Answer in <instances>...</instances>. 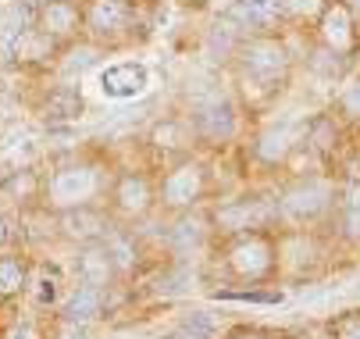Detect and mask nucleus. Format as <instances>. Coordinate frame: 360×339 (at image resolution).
<instances>
[{
	"label": "nucleus",
	"mask_w": 360,
	"mask_h": 339,
	"mask_svg": "<svg viewBox=\"0 0 360 339\" xmlns=\"http://www.w3.org/2000/svg\"><path fill=\"white\" fill-rule=\"evenodd\" d=\"M289 51L285 43H278L275 36H253L239 46V72L246 82L261 86V89H275L278 82H285L289 75Z\"/></svg>",
	"instance_id": "1"
},
{
	"label": "nucleus",
	"mask_w": 360,
	"mask_h": 339,
	"mask_svg": "<svg viewBox=\"0 0 360 339\" xmlns=\"http://www.w3.org/2000/svg\"><path fill=\"white\" fill-rule=\"evenodd\" d=\"M150 89V68L143 61H115L100 72V93L108 101H136Z\"/></svg>",
	"instance_id": "2"
},
{
	"label": "nucleus",
	"mask_w": 360,
	"mask_h": 339,
	"mask_svg": "<svg viewBox=\"0 0 360 339\" xmlns=\"http://www.w3.org/2000/svg\"><path fill=\"white\" fill-rule=\"evenodd\" d=\"M193 125L200 136H207V139H229L239 125L236 118V104L229 101V96L214 93V96H203V101L193 104Z\"/></svg>",
	"instance_id": "3"
},
{
	"label": "nucleus",
	"mask_w": 360,
	"mask_h": 339,
	"mask_svg": "<svg viewBox=\"0 0 360 339\" xmlns=\"http://www.w3.org/2000/svg\"><path fill=\"white\" fill-rule=\"evenodd\" d=\"M36 29L50 39V43H61L72 39L82 29V8L75 0H46L36 11Z\"/></svg>",
	"instance_id": "4"
},
{
	"label": "nucleus",
	"mask_w": 360,
	"mask_h": 339,
	"mask_svg": "<svg viewBox=\"0 0 360 339\" xmlns=\"http://www.w3.org/2000/svg\"><path fill=\"white\" fill-rule=\"evenodd\" d=\"M132 22V8L129 0H89L86 11H82V25L100 36V39H115L129 29Z\"/></svg>",
	"instance_id": "5"
},
{
	"label": "nucleus",
	"mask_w": 360,
	"mask_h": 339,
	"mask_svg": "<svg viewBox=\"0 0 360 339\" xmlns=\"http://www.w3.org/2000/svg\"><path fill=\"white\" fill-rule=\"evenodd\" d=\"M96 193V172L86 168V165H75V168H65L54 175L50 182V200L61 204V207H79L82 200H89Z\"/></svg>",
	"instance_id": "6"
},
{
	"label": "nucleus",
	"mask_w": 360,
	"mask_h": 339,
	"mask_svg": "<svg viewBox=\"0 0 360 339\" xmlns=\"http://www.w3.org/2000/svg\"><path fill=\"white\" fill-rule=\"evenodd\" d=\"M318 36L332 54H346L356 32H353V15L346 4H325V11L318 15Z\"/></svg>",
	"instance_id": "7"
},
{
	"label": "nucleus",
	"mask_w": 360,
	"mask_h": 339,
	"mask_svg": "<svg viewBox=\"0 0 360 339\" xmlns=\"http://www.w3.org/2000/svg\"><path fill=\"white\" fill-rule=\"evenodd\" d=\"M229 18L246 32L275 29L278 18H282V0H232Z\"/></svg>",
	"instance_id": "8"
},
{
	"label": "nucleus",
	"mask_w": 360,
	"mask_h": 339,
	"mask_svg": "<svg viewBox=\"0 0 360 339\" xmlns=\"http://www.w3.org/2000/svg\"><path fill=\"white\" fill-rule=\"evenodd\" d=\"M271 247L264 243V239H243V243H236L232 247V254H229V264H232V271L236 275H243V279H257V275H264L268 268H271Z\"/></svg>",
	"instance_id": "9"
},
{
	"label": "nucleus",
	"mask_w": 360,
	"mask_h": 339,
	"mask_svg": "<svg viewBox=\"0 0 360 339\" xmlns=\"http://www.w3.org/2000/svg\"><path fill=\"white\" fill-rule=\"evenodd\" d=\"M325 207H328V186H321V182L300 186L282 200V215L292 218V222H307V218L321 215Z\"/></svg>",
	"instance_id": "10"
},
{
	"label": "nucleus",
	"mask_w": 360,
	"mask_h": 339,
	"mask_svg": "<svg viewBox=\"0 0 360 339\" xmlns=\"http://www.w3.org/2000/svg\"><path fill=\"white\" fill-rule=\"evenodd\" d=\"M200 189H203V172L200 165H179L168 179H165V204L172 207H186L200 197Z\"/></svg>",
	"instance_id": "11"
},
{
	"label": "nucleus",
	"mask_w": 360,
	"mask_h": 339,
	"mask_svg": "<svg viewBox=\"0 0 360 339\" xmlns=\"http://www.w3.org/2000/svg\"><path fill=\"white\" fill-rule=\"evenodd\" d=\"M100 307H104V293H100V286H86L82 282L75 293L68 297V304H65V318L72 325H86V321H93L100 314Z\"/></svg>",
	"instance_id": "12"
},
{
	"label": "nucleus",
	"mask_w": 360,
	"mask_h": 339,
	"mask_svg": "<svg viewBox=\"0 0 360 339\" xmlns=\"http://www.w3.org/2000/svg\"><path fill=\"white\" fill-rule=\"evenodd\" d=\"M292 143H296V132H292V125H289V122L271 125V129H264V132H261V139H257V158L275 165V161H282V158L292 151Z\"/></svg>",
	"instance_id": "13"
},
{
	"label": "nucleus",
	"mask_w": 360,
	"mask_h": 339,
	"mask_svg": "<svg viewBox=\"0 0 360 339\" xmlns=\"http://www.w3.org/2000/svg\"><path fill=\"white\" fill-rule=\"evenodd\" d=\"M271 215L268 204H229L218 211V225H225L229 232H239V229H257L264 218Z\"/></svg>",
	"instance_id": "14"
},
{
	"label": "nucleus",
	"mask_w": 360,
	"mask_h": 339,
	"mask_svg": "<svg viewBox=\"0 0 360 339\" xmlns=\"http://www.w3.org/2000/svg\"><path fill=\"white\" fill-rule=\"evenodd\" d=\"M115 197H118L122 211L139 215V211L150 207V186H146L143 175H122V182H118V189H115Z\"/></svg>",
	"instance_id": "15"
},
{
	"label": "nucleus",
	"mask_w": 360,
	"mask_h": 339,
	"mask_svg": "<svg viewBox=\"0 0 360 339\" xmlns=\"http://www.w3.org/2000/svg\"><path fill=\"white\" fill-rule=\"evenodd\" d=\"M82 115V93L75 86H58L54 93H50V101H46V118H54V122H72Z\"/></svg>",
	"instance_id": "16"
},
{
	"label": "nucleus",
	"mask_w": 360,
	"mask_h": 339,
	"mask_svg": "<svg viewBox=\"0 0 360 339\" xmlns=\"http://www.w3.org/2000/svg\"><path fill=\"white\" fill-rule=\"evenodd\" d=\"M111 271H115V264H111L108 250H89L79 257V279L86 286H108Z\"/></svg>",
	"instance_id": "17"
},
{
	"label": "nucleus",
	"mask_w": 360,
	"mask_h": 339,
	"mask_svg": "<svg viewBox=\"0 0 360 339\" xmlns=\"http://www.w3.org/2000/svg\"><path fill=\"white\" fill-rule=\"evenodd\" d=\"M218 335V325L211 314H203V311H193L189 318H182L165 339H214Z\"/></svg>",
	"instance_id": "18"
},
{
	"label": "nucleus",
	"mask_w": 360,
	"mask_h": 339,
	"mask_svg": "<svg viewBox=\"0 0 360 339\" xmlns=\"http://www.w3.org/2000/svg\"><path fill=\"white\" fill-rule=\"evenodd\" d=\"M61 229L72 236V239H96L100 232H104V222H100V215H93V211H68L65 218H61Z\"/></svg>",
	"instance_id": "19"
},
{
	"label": "nucleus",
	"mask_w": 360,
	"mask_h": 339,
	"mask_svg": "<svg viewBox=\"0 0 360 339\" xmlns=\"http://www.w3.org/2000/svg\"><path fill=\"white\" fill-rule=\"evenodd\" d=\"M58 293H61V275L39 268V271L32 275V282H29V297H32L39 307H50V304L58 300Z\"/></svg>",
	"instance_id": "20"
},
{
	"label": "nucleus",
	"mask_w": 360,
	"mask_h": 339,
	"mask_svg": "<svg viewBox=\"0 0 360 339\" xmlns=\"http://www.w3.org/2000/svg\"><path fill=\"white\" fill-rule=\"evenodd\" d=\"M25 286V268L18 257H0V297H15Z\"/></svg>",
	"instance_id": "21"
},
{
	"label": "nucleus",
	"mask_w": 360,
	"mask_h": 339,
	"mask_svg": "<svg viewBox=\"0 0 360 339\" xmlns=\"http://www.w3.org/2000/svg\"><path fill=\"white\" fill-rule=\"evenodd\" d=\"M150 139L158 143L161 151H175V147H182V143H186V129H182L179 122H161L158 129H153Z\"/></svg>",
	"instance_id": "22"
},
{
	"label": "nucleus",
	"mask_w": 360,
	"mask_h": 339,
	"mask_svg": "<svg viewBox=\"0 0 360 339\" xmlns=\"http://www.w3.org/2000/svg\"><path fill=\"white\" fill-rule=\"evenodd\" d=\"M203 239V229H200V222H193V218H186V222H179L175 225V232H172V243L179 247V250H193L196 243Z\"/></svg>",
	"instance_id": "23"
},
{
	"label": "nucleus",
	"mask_w": 360,
	"mask_h": 339,
	"mask_svg": "<svg viewBox=\"0 0 360 339\" xmlns=\"http://www.w3.org/2000/svg\"><path fill=\"white\" fill-rule=\"evenodd\" d=\"M325 11V0H282V15L289 18H318Z\"/></svg>",
	"instance_id": "24"
},
{
	"label": "nucleus",
	"mask_w": 360,
	"mask_h": 339,
	"mask_svg": "<svg viewBox=\"0 0 360 339\" xmlns=\"http://www.w3.org/2000/svg\"><path fill=\"white\" fill-rule=\"evenodd\" d=\"M104 250H108V257H111V264H115V268H129V264H132V257H136V254H132V247H129V239H118V236H115V239H108V247H104Z\"/></svg>",
	"instance_id": "25"
},
{
	"label": "nucleus",
	"mask_w": 360,
	"mask_h": 339,
	"mask_svg": "<svg viewBox=\"0 0 360 339\" xmlns=\"http://www.w3.org/2000/svg\"><path fill=\"white\" fill-rule=\"evenodd\" d=\"M339 108H342V115H346V118H356V122H360V79H353V82L342 89Z\"/></svg>",
	"instance_id": "26"
},
{
	"label": "nucleus",
	"mask_w": 360,
	"mask_h": 339,
	"mask_svg": "<svg viewBox=\"0 0 360 339\" xmlns=\"http://www.w3.org/2000/svg\"><path fill=\"white\" fill-rule=\"evenodd\" d=\"M346 232L360 239V197L349 200V207H346Z\"/></svg>",
	"instance_id": "27"
},
{
	"label": "nucleus",
	"mask_w": 360,
	"mask_h": 339,
	"mask_svg": "<svg viewBox=\"0 0 360 339\" xmlns=\"http://www.w3.org/2000/svg\"><path fill=\"white\" fill-rule=\"evenodd\" d=\"M339 339H360V318L339 321Z\"/></svg>",
	"instance_id": "28"
},
{
	"label": "nucleus",
	"mask_w": 360,
	"mask_h": 339,
	"mask_svg": "<svg viewBox=\"0 0 360 339\" xmlns=\"http://www.w3.org/2000/svg\"><path fill=\"white\" fill-rule=\"evenodd\" d=\"M8 339H36V328H32V325H15V328L8 332Z\"/></svg>",
	"instance_id": "29"
},
{
	"label": "nucleus",
	"mask_w": 360,
	"mask_h": 339,
	"mask_svg": "<svg viewBox=\"0 0 360 339\" xmlns=\"http://www.w3.org/2000/svg\"><path fill=\"white\" fill-rule=\"evenodd\" d=\"M65 339H89V335H86L82 328H68V332H65Z\"/></svg>",
	"instance_id": "30"
},
{
	"label": "nucleus",
	"mask_w": 360,
	"mask_h": 339,
	"mask_svg": "<svg viewBox=\"0 0 360 339\" xmlns=\"http://www.w3.org/2000/svg\"><path fill=\"white\" fill-rule=\"evenodd\" d=\"M342 4L349 8V15H360V0H342Z\"/></svg>",
	"instance_id": "31"
},
{
	"label": "nucleus",
	"mask_w": 360,
	"mask_h": 339,
	"mask_svg": "<svg viewBox=\"0 0 360 339\" xmlns=\"http://www.w3.org/2000/svg\"><path fill=\"white\" fill-rule=\"evenodd\" d=\"M232 339H264L261 332H239V335H232Z\"/></svg>",
	"instance_id": "32"
}]
</instances>
